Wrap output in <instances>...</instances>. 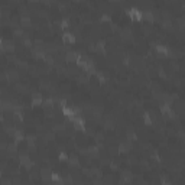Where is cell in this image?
Returning a JSON list of instances; mask_svg holds the SVG:
<instances>
[{
	"mask_svg": "<svg viewBox=\"0 0 185 185\" xmlns=\"http://www.w3.org/2000/svg\"><path fill=\"white\" fill-rule=\"evenodd\" d=\"M143 19L146 20V22H149V23H152L153 22V13H152L151 10H143Z\"/></svg>",
	"mask_w": 185,
	"mask_h": 185,
	"instance_id": "ac0fdd59",
	"label": "cell"
},
{
	"mask_svg": "<svg viewBox=\"0 0 185 185\" xmlns=\"http://www.w3.org/2000/svg\"><path fill=\"white\" fill-rule=\"evenodd\" d=\"M162 26L166 28V29H171V28H172V22H171L169 19H165V20H162Z\"/></svg>",
	"mask_w": 185,
	"mask_h": 185,
	"instance_id": "d6a6232c",
	"label": "cell"
},
{
	"mask_svg": "<svg viewBox=\"0 0 185 185\" xmlns=\"http://www.w3.org/2000/svg\"><path fill=\"white\" fill-rule=\"evenodd\" d=\"M69 25H71V23H69L68 19H62V20H61V28L67 29V28H69Z\"/></svg>",
	"mask_w": 185,
	"mask_h": 185,
	"instance_id": "e575fe53",
	"label": "cell"
},
{
	"mask_svg": "<svg viewBox=\"0 0 185 185\" xmlns=\"http://www.w3.org/2000/svg\"><path fill=\"white\" fill-rule=\"evenodd\" d=\"M161 185H172V184H171L169 181H166V179H164V178H162V181H161Z\"/></svg>",
	"mask_w": 185,
	"mask_h": 185,
	"instance_id": "7bdbcfd3",
	"label": "cell"
},
{
	"mask_svg": "<svg viewBox=\"0 0 185 185\" xmlns=\"http://www.w3.org/2000/svg\"><path fill=\"white\" fill-rule=\"evenodd\" d=\"M13 119L16 121H23V111L22 110H15L13 111Z\"/></svg>",
	"mask_w": 185,
	"mask_h": 185,
	"instance_id": "7402d4cb",
	"label": "cell"
},
{
	"mask_svg": "<svg viewBox=\"0 0 185 185\" xmlns=\"http://www.w3.org/2000/svg\"><path fill=\"white\" fill-rule=\"evenodd\" d=\"M130 149H132V142H130V140L121 142V143L119 145V148H117V151L120 152V153H127Z\"/></svg>",
	"mask_w": 185,
	"mask_h": 185,
	"instance_id": "52a82bcc",
	"label": "cell"
},
{
	"mask_svg": "<svg viewBox=\"0 0 185 185\" xmlns=\"http://www.w3.org/2000/svg\"><path fill=\"white\" fill-rule=\"evenodd\" d=\"M96 51L97 52H100V54H104L106 52V45H104V42L100 41V42H97L96 44Z\"/></svg>",
	"mask_w": 185,
	"mask_h": 185,
	"instance_id": "4316f807",
	"label": "cell"
},
{
	"mask_svg": "<svg viewBox=\"0 0 185 185\" xmlns=\"http://www.w3.org/2000/svg\"><path fill=\"white\" fill-rule=\"evenodd\" d=\"M39 174H41L42 181H44L45 184H49V182H51V175H52L51 169L49 168H42L41 171H39Z\"/></svg>",
	"mask_w": 185,
	"mask_h": 185,
	"instance_id": "8992f818",
	"label": "cell"
},
{
	"mask_svg": "<svg viewBox=\"0 0 185 185\" xmlns=\"http://www.w3.org/2000/svg\"><path fill=\"white\" fill-rule=\"evenodd\" d=\"M71 121H72V124H74V127H75L77 130H81V132L85 130V120L83 116H75Z\"/></svg>",
	"mask_w": 185,
	"mask_h": 185,
	"instance_id": "3957f363",
	"label": "cell"
},
{
	"mask_svg": "<svg viewBox=\"0 0 185 185\" xmlns=\"http://www.w3.org/2000/svg\"><path fill=\"white\" fill-rule=\"evenodd\" d=\"M78 80H80L81 83L87 84V83H88V75H78Z\"/></svg>",
	"mask_w": 185,
	"mask_h": 185,
	"instance_id": "f35d334b",
	"label": "cell"
},
{
	"mask_svg": "<svg viewBox=\"0 0 185 185\" xmlns=\"http://www.w3.org/2000/svg\"><path fill=\"white\" fill-rule=\"evenodd\" d=\"M103 126L107 127V129H113V127H114V121H113V119L107 117L104 121H103Z\"/></svg>",
	"mask_w": 185,
	"mask_h": 185,
	"instance_id": "484cf974",
	"label": "cell"
},
{
	"mask_svg": "<svg viewBox=\"0 0 185 185\" xmlns=\"http://www.w3.org/2000/svg\"><path fill=\"white\" fill-rule=\"evenodd\" d=\"M62 41H64L65 44H74V42L77 41V38H75V35L71 34V32H64V34H62Z\"/></svg>",
	"mask_w": 185,
	"mask_h": 185,
	"instance_id": "ba28073f",
	"label": "cell"
},
{
	"mask_svg": "<svg viewBox=\"0 0 185 185\" xmlns=\"http://www.w3.org/2000/svg\"><path fill=\"white\" fill-rule=\"evenodd\" d=\"M6 75H7V78H9L10 81H17V78H19V74H17V71H15V69H7V71H6Z\"/></svg>",
	"mask_w": 185,
	"mask_h": 185,
	"instance_id": "5bb4252c",
	"label": "cell"
},
{
	"mask_svg": "<svg viewBox=\"0 0 185 185\" xmlns=\"http://www.w3.org/2000/svg\"><path fill=\"white\" fill-rule=\"evenodd\" d=\"M68 164H69L71 166H75V168H78V166H80V161H78V158H77V156H74V155H71V156H69Z\"/></svg>",
	"mask_w": 185,
	"mask_h": 185,
	"instance_id": "e0dca14e",
	"label": "cell"
},
{
	"mask_svg": "<svg viewBox=\"0 0 185 185\" xmlns=\"http://www.w3.org/2000/svg\"><path fill=\"white\" fill-rule=\"evenodd\" d=\"M127 15L130 16V19L139 22V20L143 19V10H140V9H137V7H132V9L127 10Z\"/></svg>",
	"mask_w": 185,
	"mask_h": 185,
	"instance_id": "7a4b0ae2",
	"label": "cell"
},
{
	"mask_svg": "<svg viewBox=\"0 0 185 185\" xmlns=\"http://www.w3.org/2000/svg\"><path fill=\"white\" fill-rule=\"evenodd\" d=\"M88 153H90L93 158H99L100 151H99V148H97V146H90V148H88Z\"/></svg>",
	"mask_w": 185,
	"mask_h": 185,
	"instance_id": "44dd1931",
	"label": "cell"
},
{
	"mask_svg": "<svg viewBox=\"0 0 185 185\" xmlns=\"http://www.w3.org/2000/svg\"><path fill=\"white\" fill-rule=\"evenodd\" d=\"M161 113L164 114V116H166V117L169 119H172V117H175L176 116V113L172 110V107L171 106H168V104H165V103H161Z\"/></svg>",
	"mask_w": 185,
	"mask_h": 185,
	"instance_id": "277c9868",
	"label": "cell"
},
{
	"mask_svg": "<svg viewBox=\"0 0 185 185\" xmlns=\"http://www.w3.org/2000/svg\"><path fill=\"white\" fill-rule=\"evenodd\" d=\"M143 121H145V124H148V126H151L152 123H153V119H152V116H151V113H149V111L143 113Z\"/></svg>",
	"mask_w": 185,
	"mask_h": 185,
	"instance_id": "d6986e66",
	"label": "cell"
},
{
	"mask_svg": "<svg viewBox=\"0 0 185 185\" xmlns=\"http://www.w3.org/2000/svg\"><path fill=\"white\" fill-rule=\"evenodd\" d=\"M96 77L99 78L100 83H106V81H107V75H106L104 72H101V71H97V72H96Z\"/></svg>",
	"mask_w": 185,
	"mask_h": 185,
	"instance_id": "83f0119b",
	"label": "cell"
},
{
	"mask_svg": "<svg viewBox=\"0 0 185 185\" xmlns=\"http://www.w3.org/2000/svg\"><path fill=\"white\" fill-rule=\"evenodd\" d=\"M126 137H127V140H130V142H135V140L139 139L133 130H127V132H126Z\"/></svg>",
	"mask_w": 185,
	"mask_h": 185,
	"instance_id": "ffe728a7",
	"label": "cell"
},
{
	"mask_svg": "<svg viewBox=\"0 0 185 185\" xmlns=\"http://www.w3.org/2000/svg\"><path fill=\"white\" fill-rule=\"evenodd\" d=\"M44 61H45V62H48L49 65H54V64H55V61H54V58H52V55H51V54H46V56L44 58Z\"/></svg>",
	"mask_w": 185,
	"mask_h": 185,
	"instance_id": "4dcf8cb0",
	"label": "cell"
},
{
	"mask_svg": "<svg viewBox=\"0 0 185 185\" xmlns=\"http://www.w3.org/2000/svg\"><path fill=\"white\" fill-rule=\"evenodd\" d=\"M44 137H45V139H48V140H52V139H54V133L48 132V133H45V135H44Z\"/></svg>",
	"mask_w": 185,
	"mask_h": 185,
	"instance_id": "60d3db41",
	"label": "cell"
},
{
	"mask_svg": "<svg viewBox=\"0 0 185 185\" xmlns=\"http://www.w3.org/2000/svg\"><path fill=\"white\" fill-rule=\"evenodd\" d=\"M121 182L123 184H130L132 182V174L130 172H123L121 174Z\"/></svg>",
	"mask_w": 185,
	"mask_h": 185,
	"instance_id": "9a60e30c",
	"label": "cell"
},
{
	"mask_svg": "<svg viewBox=\"0 0 185 185\" xmlns=\"http://www.w3.org/2000/svg\"><path fill=\"white\" fill-rule=\"evenodd\" d=\"M26 142H28V145H29V148H31V149H35V148H36V146H35V142H36V136L28 135V136H26Z\"/></svg>",
	"mask_w": 185,
	"mask_h": 185,
	"instance_id": "2e32d148",
	"label": "cell"
},
{
	"mask_svg": "<svg viewBox=\"0 0 185 185\" xmlns=\"http://www.w3.org/2000/svg\"><path fill=\"white\" fill-rule=\"evenodd\" d=\"M0 49H1V52H12V51L15 49V42L10 41V39L1 38V41H0Z\"/></svg>",
	"mask_w": 185,
	"mask_h": 185,
	"instance_id": "6da1fadb",
	"label": "cell"
},
{
	"mask_svg": "<svg viewBox=\"0 0 185 185\" xmlns=\"http://www.w3.org/2000/svg\"><path fill=\"white\" fill-rule=\"evenodd\" d=\"M68 159H69V156H68L65 152H64V151L59 152V161H67V162H68Z\"/></svg>",
	"mask_w": 185,
	"mask_h": 185,
	"instance_id": "d590c367",
	"label": "cell"
},
{
	"mask_svg": "<svg viewBox=\"0 0 185 185\" xmlns=\"http://www.w3.org/2000/svg\"><path fill=\"white\" fill-rule=\"evenodd\" d=\"M90 175L93 176H97V178H101L103 176V174H101V171L99 168H96V166H93V168H90Z\"/></svg>",
	"mask_w": 185,
	"mask_h": 185,
	"instance_id": "d4e9b609",
	"label": "cell"
},
{
	"mask_svg": "<svg viewBox=\"0 0 185 185\" xmlns=\"http://www.w3.org/2000/svg\"><path fill=\"white\" fill-rule=\"evenodd\" d=\"M64 182H65L67 185H72V184H74V179H72V176H71V175H67V178L64 179Z\"/></svg>",
	"mask_w": 185,
	"mask_h": 185,
	"instance_id": "8d00e7d4",
	"label": "cell"
},
{
	"mask_svg": "<svg viewBox=\"0 0 185 185\" xmlns=\"http://www.w3.org/2000/svg\"><path fill=\"white\" fill-rule=\"evenodd\" d=\"M44 103V97L39 94V93H34L32 94V104L34 106H39V104H42Z\"/></svg>",
	"mask_w": 185,
	"mask_h": 185,
	"instance_id": "4fadbf2b",
	"label": "cell"
},
{
	"mask_svg": "<svg viewBox=\"0 0 185 185\" xmlns=\"http://www.w3.org/2000/svg\"><path fill=\"white\" fill-rule=\"evenodd\" d=\"M22 44H25L26 46H31V45H32V41H31V39L28 38V35H26L25 38H22Z\"/></svg>",
	"mask_w": 185,
	"mask_h": 185,
	"instance_id": "836d02e7",
	"label": "cell"
},
{
	"mask_svg": "<svg viewBox=\"0 0 185 185\" xmlns=\"http://www.w3.org/2000/svg\"><path fill=\"white\" fill-rule=\"evenodd\" d=\"M13 139H15V142H22V140L26 139V137H25V135H23L20 130H16V132L13 133Z\"/></svg>",
	"mask_w": 185,
	"mask_h": 185,
	"instance_id": "cb8c5ba5",
	"label": "cell"
},
{
	"mask_svg": "<svg viewBox=\"0 0 185 185\" xmlns=\"http://www.w3.org/2000/svg\"><path fill=\"white\" fill-rule=\"evenodd\" d=\"M19 161H20V164L26 169H32L35 165V162H32V161L29 159V156H28L26 153H20V155H19Z\"/></svg>",
	"mask_w": 185,
	"mask_h": 185,
	"instance_id": "5b68a950",
	"label": "cell"
},
{
	"mask_svg": "<svg viewBox=\"0 0 185 185\" xmlns=\"http://www.w3.org/2000/svg\"><path fill=\"white\" fill-rule=\"evenodd\" d=\"M1 184H3V185H12V181H9V179H6V178H3V181H1Z\"/></svg>",
	"mask_w": 185,
	"mask_h": 185,
	"instance_id": "b9f144b4",
	"label": "cell"
},
{
	"mask_svg": "<svg viewBox=\"0 0 185 185\" xmlns=\"http://www.w3.org/2000/svg\"><path fill=\"white\" fill-rule=\"evenodd\" d=\"M155 46V49H156V52L159 54V55H169V49L166 45H162V44H158V45H153Z\"/></svg>",
	"mask_w": 185,
	"mask_h": 185,
	"instance_id": "9c48e42d",
	"label": "cell"
},
{
	"mask_svg": "<svg viewBox=\"0 0 185 185\" xmlns=\"http://www.w3.org/2000/svg\"><path fill=\"white\" fill-rule=\"evenodd\" d=\"M0 107H1V110L3 111H7V110H10V111H13V101H6V100H1L0 103Z\"/></svg>",
	"mask_w": 185,
	"mask_h": 185,
	"instance_id": "7c38bea8",
	"label": "cell"
},
{
	"mask_svg": "<svg viewBox=\"0 0 185 185\" xmlns=\"http://www.w3.org/2000/svg\"><path fill=\"white\" fill-rule=\"evenodd\" d=\"M64 130H65V124L58 123V124H55V126H54V132H64Z\"/></svg>",
	"mask_w": 185,
	"mask_h": 185,
	"instance_id": "f546056e",
	"label": "cell"
},
{
	"mask_svg": "<svg viewBox=\"0 0 185 185\" xmlns=\"http://www.w3.org/2000/svg\"><path fill=\"white\" fill-rule=\"evenodd\" d=\"M176 22H178V25H179V28H181V29H185V19H184V17H179Z\"/></svg>",
	"mask_w": 185,
	"mask_h": 185,
	"instance_id": "74e56055",
	"label": "cell"
},
{
	"mask_svg": "<svg viewBox=\"0 0 185 185\" xmlns=\"http://www.w3.org/2000/svg\"><path fill=\"white\" fill-rule=\"evenodd\" d=\"M44 106H45V109H52L54 107V100L52 99H44V103H42Z\"/></svg>",
	"mask_w": 185,
	"mask_h": 185,
	"instance_id": "f1b7e54d",
	"label": "cell"
},
{
	"mask_svg": "<svg viewBox=\"0 0 185 185\" xmlns=\"http://www.w3.org/2000/svg\"><path fill=\"white\" fill-rule=\"evenodd\" d=\"M78 54L77 52H74V51H68L67 54H65V59H67L68 62H77V59H78Z\"/></svg>",
	"mask_w": 185,
	"mask_h": 185,
	"instance_id": "8fae6325",
	"label": "cell"
},
{
	"mask_svg": "<svg viewBox=\"0 0 185 185\" xmlns=\"http://www.w3.org/2000/svg\"><path fill=\"white\" fill-rule=\"evenodd\" d=\"M16 143H17V142H13V143H9V145H7V151L10 152V153H13V152H16V149H17Z\"/></svg>",
	"mask_w": 185,
	"mask_h": 185,
	"instance_id": "1f68e13d",
	"label": "cell"
},
{
	"mask_svg": "<svg viewBox=\"0 0 185 185\" xmlns=\"http://www.w3.org/2000/svg\"><path fill=\"white\" fill-rule=\"evenodd\" d=\"M101 22H111V17L109 16V15H103L101 16Z\"/></svg>",
	"mask_w": 185,
	"mask_h": 185,
	"instance_id": "ab89813d",
	"label": "cell"
},
{
	"mask_svg": "<svg viewBox=\"0 0 185 185\" xmlns=\"http://www.w3.org/2000/svg\"><path fill=\"white\" fill-rule=\"evenodd\" d=\"M20 23H22V26H31V17L28 16V15H22Z\"/></svg>",
	"mask_w": 185,
	"mask_h": 185,
	"instance_id": "603a6c76",
	"label": "cell"
},
{
	"mask_svg": "<svg viewBox=\"0 0 185 185\" xmlns=\"http://www.w3.org/2000/svg\"><path fill=\"white\" fill-rule=\"evenodd\" d=\"M62 113H64V116H67L68 120H72V119L75 117V111H74V107H69V106L64 107V109H62Z\"/></svg>",
	"mask_w": 185,
	"mask_h": 185,
	"instance_id": "30bf717a",
	"label": "cell"
}]
</instances>
